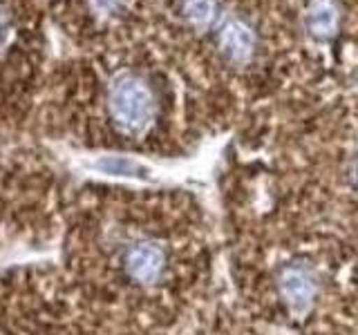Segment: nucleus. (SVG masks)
<instances>
[{
  "label": "nucleus",
  "instance_id": "1a4fd4ad",
  "mask_svg": "<svg viewBox=\"0 0 358 335\" xmlns=\"http://www.w3.org/2000/svg\"><path fill=\"white\" fill-rule=\"evenodd\" d=\"M121 5V0H92V7L101 14H112V11H117Z\"/></svg>",
  "mask_w": 358,
  "mask_h": 335
},
{
  "label": "nucleus",
  "instance_id": "6e6552de",
  "mask_svg": "<svg viewBox=\"0 0 358 335\" xmlns=\"http://www.w3.org/2000/svg\"><path fill=\"white\" fill-rule=\"evenodd\" d=\"M9 36H11V20H9L7 9L0 5V47L7 45Z\"/></svg>",
  "mask_w": 358,
  "mask_h": 335
},
{
  "label": "nucleus",
  "instance_id": "39448f33",
  "mask_svg": "<svg viewBox=\"0 0 358 335\" xmlns=\"http://www.w3.org/2000/svg\"><path fill=\"white\" fill-rule=\"evenodd\" d=\"M222 47L231 59L244 61L253 50V34L246 29L242 22H229L222 31Z\"/></svg>",
  "mask_w": 358,
  "mask_h": 335
},
{
  "label": "nucleus",
  "instance_id": "0eeeda50",
  "mask_svg": "<svg viewBox=\"0 0 358 335\" xmlns=\"http://www.w3.org/2000/svg\"><path fill=\"white\" fill-rule=\"evenodd\" d=\"M101 168H103V170H108V172H112V174H130V172L137 170V168H134L132 163H128V161H119V159L103 161V163H101Z\"/></svg>",
  "mask_w": 358,
  "mask_h": 335
},
{
  "label": "nucleus",
  "instance_id": "9d476101",
  "mask_svg": "<svg viewBox=\"0 0 358 335\" xmlns=\"http://www.w3.org/2000/svg\"><path fill=\"white\" fill-rule=\"evenodd\" d=\"M350 179H352V184H354V188L358 190V156L354 159V163H352V170H350Z\"/></svg>",
  "mask_w": 358,
  "mask_h": 335
},
{
  "label": "nucleus",
  "instance_id": "f03ea898",
  "mask_svg": "<svg viewBox=\"0 0 358 335\" xmlns=\"http://www.w3.org/2000/svg\"><path fill=\"white\" fill-rule=\"evenodd\" d=\"M123 271L134 284L155 286L168 271V253L155 239L134 241L123 253Z\"/></svg>",
  "mask_w": 358,
  "mask_h": 335
},
{
  "label": "nucleus",
  "instance_id": "20e7f679",
  "mask_svg": "<svg viewBox=\"0 0 358 335\" xmlns=\"http://www.w3.org/2000/svg\"><path fill=\"white\" fill-rule=\"evenodd\" d=\"M338 25V11L331 0H313L307 14V29L318 38H327Z\"/></svg>",
  "mask_w": 358,
  "mask_h": 335
},
{
  "label": "nucleus",
  "instance_id": "7ed1b4c3",
  "mask_svg": "<svg viewBox=\"0 0 358 335\" xmlns=\"http://www.w3.org/2000/svg\"><path fill=\"white\" fill-rule=\"evenodd\" d=\"M278 293L294 311H305L318 295V277L305 264H289L278 275Z\"/></svg>",
  "mask_w": 358,
  "mask_h": 335
},
{
  "label": "nucleus",
  "instance_id": "423d86ee",
  "mask_svg": "<svg viewBox=\"0 0 358 335\" xmlns=\"http://www.w3.org/2000/svg\"><path fill=\"white\" fill-rule=\"evenodd\" d=\"M215 0H184V14L195 25H208L215 18Z\"/></svg>",
  "mask_w": 358,
  "mask_h": 335
},
{
  "label": "nucleus",
  "instance_id": "f257e3e1",
  "mask_svg": "<svg viewBox=\"0 0 358 335\" xmlns=\"http://www.w3.org/2000/svg\"><path fill=\"white\" fill-rule=\"evenodd\" d=\"M110 114L117 126L128 132H141L155 117V98L148 85L137 76H121L110 89Z\"/></svg>",
  "mask_w": 358,
  "mask_h": 335
}]
</instances>
